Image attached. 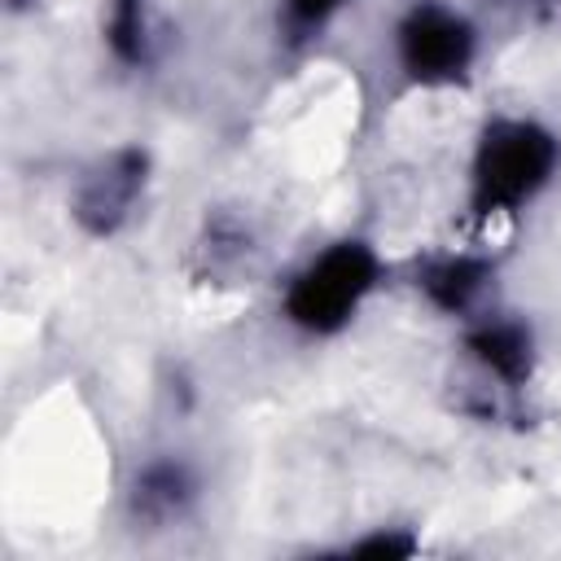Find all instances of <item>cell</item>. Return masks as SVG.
I'll return each instance as SVG.
<instances>
[{
	"label": "cell",
	"mask_w": 561,
	"mask_h": 561,
	"mask_svg": "<svg viewBox=\"0 0 561 561\" xmlns=\"http://www.w3.org/2000/svg\"><path fill=\"white\" fill-rule=\"evenodd\" d=\"M386 276L390 263L373 237L337 232L285 272L276 316L302 342H333L368 311V302L386 289Z\"/></svg>",
	"instance_id": "2"
},
{
	"label": "cell",
	"mask_w": 561,
	"mask_h": 561,
	"mask_svg": "<svg viewBox=\"0 0 561 561\" xmlns=\"http://www.w3.org/2000/svg\"><path fill=\"white\" fill-rule=\"evenodd\" d=\"M127 504L145 526H175L197 504V469L175 451H158L136 469Z\"/></svg>",
	"instance_id": "7"
},
{
	"label": "cell",
	"mask_w": 561,
	"mask_h": 561,
	"mask_svg": "<svg viewBox=\"0 0 561 561\" xmlns=\"http://www.w3.org/2000/svg\"><path fill=\"white\" fill-rule=\"evenodd\" d=\"M482 61V26L456 0H408L390 22V66L412 92L469 88Z\"/></svg>",
	"instance_id": "3"
},
{
	"label": "cell",
	"mask_w": 561,
	"mask_h": 561,
	"mask_svg": "<svg viewBox=\"0 0 561 561\" xmlns=\"http://www.w3.org/2000/svg\"><path fill=\"white\" fill-rule=\"evenodd\" d=\"M351 4L355 0H276V26H280L285 44L307 48V44L324 39Z\"/></svg>",
	"instance_id": "9"
},
{
	"label": "cell",
	"mask_w": 561,
	"mask_h": 561,
	"mask_svg": "<svg viewBox=\"0 0 561 561\" xmlns=\"http://www.w3.org/2000/svg\"><path fill=\"white\" fill-rule=\"evenodd\" d=\"M500 263L486 250H430L408 267V285L416 302H425L443 320H469L473 311L495 302Z\"/></svg>",
	"instance_id": "5"
},
{
	"label": "cell",
	"mask_w": 561,
	"mask_h": 561,
	"mask_svg": "<svg viewBox=\"0 0 561 561\" xmlns=\"http://www.w3.org/2000/svg\"><path fill=\"white\" fill-rule=\"evenodd\" d=\"M561 175V131L530 110H495L465 158V219L473 232L526 215Z\"/></svg>",
	"instance_id": "1"
},
{
	"label": "cell",
	"mask_w": 561,
	"mask_h": 561,
	"mask_svg": "<svg viewBox=\"0 0 561 561\" xmlns=\"http://www.w3.org/2000/svg\"><path fill=\"white\" fill-rule=\"evenodd\" d=\"M456 346H460V359L469 364V373L478 377V386L491 390L495 399L526 394L535 373H539V333H535V324L522 311H508L500 302L460 320Z\"/></svg>",
	"instance_id": "4"
},
{
	"label": "cell",
	"mask_w": 561,
	"mask_h": 561,
	"mask_svg": "<svg viewBox=\"0 0 561 561\" xmlns=\"http://www.w3.org/2000/svg\"><path fill=\"white\" fill-rule=\"evenodd\" d=\"M101 44L127 70L149 66V57H153V0H105Z\"/></svg>",
	"instance_id": "8"
},
{
	"label": "cell",
	"mask_w": 561,
	"mask_h": 561,
	"mask_svg": "<svg viewBox=\"0 0 561 561\" xmlns=\"http://www.w3.org/2000/svg\"><path fill=\"white\" fill-rule=\"evenodd\" d=\"M557 4H561V0H557Z\"/></svg>",
	"instance_id": "11"
},
{
	"label": "cell",
	"mask_w": 561,
	"mask_h": 561,
	"mask_svg": "<svg viewBox=\"0 0 561 561\" xmlns=\"http://www.w3.org/2000/svg\"><path fill=\"white\" fill-rule=\"evenodd\" d=\"M9 4H13V9H22V4H31V0H9Z\"/></svg>",
	"instance_id": "10"
},
{
	"label": "cell",
	"mask_w": 561,
	"mask_h": 561,
	"mask_svg": "<svg viewBox=\"0 0 561 561\" xmlns=\"http://www.w3.org/2000/svg\"><path fill=\"white\" fill-rule=\"evenodd\" d=\"M149 184V153L145 145H123L105 158H96V167H88L70 193V215L79 219V228L88 237H110L118 232L136 202L145 197Z\"/></svg>",
	"instance_id": "6"
}]
</instances>
